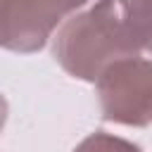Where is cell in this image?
I'll list each match as a JSON object with an SVG mask.
<instances>
[{"label": "cell", "mask_w": 152, "mask_h": 152, "mask_svg": "<svg viewBox=\"0 0 152 152\" xmlns=\"http://www.w3.org/2000/svg\"><path fill=\"white\" fill-rule=\"evenodd\" d=\"M150 45V0H97L57 33L52 55L78 81H95L114 59L142 55Z\"/></svg>", "instance_id": "1"}, {"label": "cell", "mask_w": 152, "mask_h": 152, "mask_svg": "<svg viewBox=\"0 0 152 152\" xmlns=\"http://www.w3.org/2000/svg\"><path fill=\"white\" fill-rule=\"evenodd\" d=\"M102 119L124 126H147L152 116V69L145 55L109 62L97 78Z\"/></svg>", "instance_id": "2"}, {"label": "cell", "mask_w": 152, "mask_h": 152, "mask_svg": "<svg viewBox=\"0 0 152 152\" xmlns=\"http://www.w3.org/2000/svg\"><path fill=\"white\" fill-rule=\"evenodd\" d=\"M88 0H0V48L31 55L45 48L55 28Z\"/></svg>", "instance_id": "3"}, {"label": "cell", "mask_w": 152, "mask_h": 152, "mask_svg": "<svg viewBox=\"0 0 152 152\" xmlns=\"http://www.w3.org/2000/svg\"><path fill=\"white\" fill-rule=\"evenodd\" d=\"M74 152H142V150L126 138H119V135H112L104 131H95L88 138H83L74 147Z\"/></svg>", "instance_id": "4"}, {"label": "cell", "mask_w": 152, "mask_h": 152, "mask_svg": "<svg viewBox=\"0 0 152 152\" xmlns=\"http://www.w3.org/2000/svg\"><path fill=\"white\" fill-rule=\"evenodd\" d=\"M5 121H7V100H5V95L0 93V133H2V128H5Z\"/></svg>", "instance_id": "5"}]
</instances>
